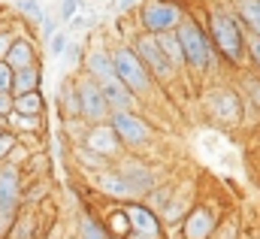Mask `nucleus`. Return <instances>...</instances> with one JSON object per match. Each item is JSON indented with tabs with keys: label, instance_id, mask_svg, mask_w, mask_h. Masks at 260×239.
Wrapping results in <instances>:
<instances>
[{
	"label": "nucleus",
	"instance_id": "obj_1",
	"mask_svg": "<svg viewBox=\"0 0 260 239\" xmlns=\"http://www.w3.org/2000/svg\"><path fill=\"white\" fill-rule=\"evenodd\" d=\"M206 34H209L212 49L227 61L230 67H242V64L248 61V55H245V27H242V21L236 18V12H230V9H224V6L209 9Z\"/></svg>",
	"mask_w": 260,
	"mask_h": 239
},
{
	"label": "nucleus",
	"instance_id": "obj_2",
	"mask_svg": "<svg viewBox=\"0 0 260 239\" xmlns=\"http://www.w3.org/2000/svg\"><path fill=\"white\" fill-rule=\"evenodd\" d=\"M176 37H179V43H182L188 70H194L197 76H206V73L212 70L215 55H218V52L212 49V43H209L206 27H203L197 18H191V15H182V21H179V27H176Z\"/></svg>",
	"mask_w": 260,
	"mask_h": 239
},
{
	"label": "nucleus",
	"instance_id": "obj_3",
	"mask_svg": "<svg viewBox=\"0 0 260 239\" xmlns=\"http://www.w3.org/2000/svg\"><path fill=\"white\" fill-rule=\"evenodd\" d=\"M112 64H115V73H118V79L127 85V91L139 100V97H145L148 91H151V76H148V70H145V64L139 61V55L133 52V46H115L112 52Z\"/></svg>",
	"mask_w": 260,
	"mask_h": 239
},
{
	"label": "nucleus",
	"instance_id": "obj_4",
	"mask_svg": "<svg viewBox=\"0 0 260 239\" xmlns=\"http://www.w3.org/2000/svg\"><path fill=\"white\" fill-rule=\"evenodd\" d=\"M133 52H136V55H139V61L145 64V70H148L151 82H160L164 88L176 82L179 70H176V67L167 61L164 49L157 46V37H151V34H142V31H139V37L133 40Z\"/></svg>",
	"mask_w": 260,
	"mask_h": 239
},
{
	"label": "nucleus",
	"instance_id": "obj_5",
	"mask_svg": "<svg viewBox=\"0 0 260 239\" xmlns=\"http://www.w3.org/2000/svg\"><path fill=\"white\" fill-rule=\"evenodd\" d=\"M182 21V9L173 0H145L139 6V31L160 37L167 31H176Z\"/></svg>",
	"mask_w": 260,
	"mask_h": 239
},
{
	"label": "nucleus",
	"instance_id": "obj_6",
	"mask_svg": "<svg viewBox=\"0 0 260 239\" xmlns=\"http://www.w3.org/2000/svg\"><path fill=\"white\" fill-rule=\"evenodd\" d=\"M73 82H76V94H79L82 121H85V124H103V121H109L112 109H109V103H106L100 85H97L88 73H79Z\"/></svg>",
	"mask_w": 260,
	"mask_h": 239
},
{
	"label": "nucleus",
	"instance_id": "obj_7",
	"mask_svg": "<svg viewBox=\"0 0 260 239\" xmlns=\"http://www.w3.org/2000/svg\"><path fill=\"white\" fill-rule=\"evenodd\" d=\"M206 112L209 118L224 124V127H233L242 121V94L230 85H218L206 94Z\"/></svg>",
	"mask_w": 260,
	"mask_h": 239
},
{
	"label": "nucleus",
	"instance_id": "obj_8",
	"mask_svg": "<svg viewBox=\"0 0 260 239\" xmlns=\"http://www.w3.org/2000/svg\"><path fill=\"white\" fill-rule=\"evenodd\" d=\"M109 124H112V130L118 133V139H121L124 148L139 152V148H145V145L151 142V124L142 118V115H136L133 109L112 112V115H109Z\"/></svg>",
	"mask_w": 260,
	"mask_h": 239
},
{
	"label": "nucleus",
	"instance_id": "obj_9",
	"mask_svg": "<svg viewBox=\"0 0 260 239\" xmlns=\"http://www.w3.org/2000/svg\"><path fill=\"white\" fill-rule=\"evenodd\" d=\"M76 145H85V148L103 155L106 161L124 158V145H121V139H118V133L112 130L109 121H103V124H85V133H82V139Z\"/></svg>",
	"mask_w": 260,
	"mask_h": 239
},
{
	"label": "nucleus",
	"instance_id": "obj_10",
	"mask_svg": "<svg viewBox=\"0 0 260 239\" xmlns=\"http://www.w3.org/2000/svg\"><path fill=\"white\" fill-rule=\"evenodd\" d=\"M115 170L121 173V179L130 185V191H133L136 197H148V194L157 188L154 170H151L148 164L136 161V158H118V167H115Z\"/></svg>",
	"mask_w": 260,
	"mask_h": 239
},
{
	"label": "nucleus",
	"instance_id": "obj_11",
	"mask_svg": "<svg viewBox=\"0 0 260 239\" xmlns=\"http://www.w3.org/2000/svg\"><path fill=\"white\" fill-rule=\"evenodd\" d=\"M215 230H218V215L206 203L188 209L185 218H182V236L185 239H209Z\"/></svg>",
	"mask_w": 260,
	"mask_h": 239
},
{
	"label": "nucleus",
	"instance_id": "obj_12",
	"mask_svg": "<svg viewBox=\"0 0 260 239\" xmlns=\"http://www.w3.org/2000/svg\"><path fill=\"white\" fill-rule=\"evenodd\" d=\"M124 209H127L133 233H139V236H145V239H164V221H160V215L154 209H148V206H142L136 200L124 203Z\"/></svg>",
	"mask_w": 260,
	"mask_h": 239
},
{
	"label": "nucleus",
	"instance_id": "obj_13",
	"mask_svg": "<svg viewBox=\"0 0 260 239\" xmlns=\"http://www.w3.org/2000/svg\"><path fill=\"white\" fill-rule=\"evenodd\" d=\"M94 188H97L103 197L115 200V203H130V200H136V194L130 191V185L121 179V173H118L115 167H109V170L97 173V176H94Z\"/></svg>",
	"mask_w": 260,
	"mask_h": 239
},
{
	"label": "nucleus",
	"instance_id": "obj_14",
	"mask_svg": "<svg viewBox=\"0 0 260 239\" xmlns=\"http://www.w3.org/2000/svg\"><path fill=\"white\" fill-rule=\"evenodd\" d=\"M82 73H88L97 85L118 79L115 64H112V55H109L106 49H88V52H85V61H82Z\"/></svg>",
	"mask_w": 260,
	"mask_h": 239
},
{
	"label": "nucleus",
	"instance_id": "obj_15",
	"mask_svg": "<svg viewBox=\"0 0 260 239\" xmlns=\"http://www.w3.org/2000/svg\"><path fill=\"white\" fill-rule=\"evenodd\" d=\"M3 61H6L12 70H24V67H34V64H40V49H37V43H34L27 34H21V31H18Z\"/></svg>",
	"mask_w": 260,
	"mask_h": 239
},
{
	"label": "nucleus",
	"instance_id": "obj_16",
	"mask_svg": "<svg viewBox=\"0 0 260 239\" xmlns=\"http://www.w3.org/2000/svg\"><path fill=\"white\" fill-rule=\"evenodd\" d=\"M40 224L43 221H40V209L37 206H18L6 239H40Z\"/></svg>",
	"mask_w": 260,
	"mask_h": 239
},
{
	"label": "nucleus",
	"instance_id": "obj_17",
	"mask_svg": "<svg viewBox=\"0 0 260 239\" xmlns=\"http://www.w3.org/2000/svg\"><path fill=\"white\" fill-rule=\"evenodd\" d=\"M100 91H103V97H106V103H109L112 112H124V109H133V106H136V97L127 91V85H124L121 79L103 82Z\"/></svg>",
	"mask_w": 260,
	"mask_h": 239
},
{
	"label": "nucleus",
	"instance_id": "obj_18",
	"mask_svg": "<svg viewBox=\"0 0 260 239\" xmlns=\"http://www.w3.org/2000/svg\"><path fill=\"white\" fill-rule=\"evenodd\" d=\"M58 106H61V118H64V124L82 121L79 94H76V82H73V79H64V82H61V88H58Z\"/></svg>",
	"mask_w": 260,
	"mask_h": 239
},
{
	"label": "nucleus",
	"instance_id": "obj_19",
	"mask_svg": "<svg viewBox=\"0 0 260 239\" xmlns=\"http://www.w3.org/2000/svg\"><path fill=\"white\" fill-rule=\"evenodd\" d=\"M103 227H106V233H109L112 239H127L130 233H133L124 203H118V206L106 209V215H103Z\"/></svg>",
	"mask_w": 260,
	"mask_h": 239
},
{
	"label": "nucleus",
	"instance_id": "obj_20",
	"mask_svg": "<svg viewBox=\"0 0 260 239\" xmlns=\"http://www.w3.org/2000/svg\"><path fill=\"white\" fill-rule=\"evenodd\" d=\"M40 88H43V64L15 70V76H12V97L27 94V91H40Z\"/></svg>",
	"mask_w": 260,
	"mask_h": 239
},
{
	"label": "nucleus",
	"instance_id": "obj_21",
	"mask_svg": "<svg viewBox=\"0 0 260 239\" xmlns=\"http://www.w3.org/2000/svg\"><path fill=\"white\" fill-rule=\"evenodd\" d=\"M6 130H12L15 136H21V133H46V115H21V112H9L6 118Z\"/></svg>",
	"mask_w": 260,
	"mask_h": 239
},
{
	"label": "nucleus",
	"instance_id": "obj_22",
	"mask_svg": "<svg viewBox=\"0 0 260 239\" xmlns=\"http://www.w3.org/2000/svg\"><path fill=\"white\" fill-rule=\"evenodd\" d=\"M73 161H76L79 170L94 173V176L112 167V161H106L103 155H97V152H91V148H85V145H73Z\"/></svg>",
	"mask_w": 260,
	"mask_h": 239
},
{
	"label": "nucleus",
	"instance_id": "obj_23",
	"mask_svg": "<svg viewBox=\"0 0 260 239\" xmlns=\"http://www.w3.org/2000/svg\"><path fill=\"white\" fill-rule=\"evenodd\" d=\"M12 112H21V115H46V94H43V88L40 91L18 94L15 103H12Z\"/></svg>",
	"mask_w": 260,
	"mask_h": 239
},
{
	"label": "nucleus",
	"instance_id": "obj_24",
	"mask_svg": "<svg viewBox=\"0 0 260 239\" xmlns=\"http://www.w3.org/2000/svg\"><path fill=\"white\" fill-rule=\"evenodd\" d=\"M157 46L164 49V55L167 61L182 73V70H188V64H185V52H182V43H179V37H176V31H167V34H160L157 37Z\"/></svg>",
	"mask_w": 260,
	"mask_h": 239
},
{
	"label": "nucleus",
	"instance_id": "obj_25",
	"mask_svg": "<svg viewBox=\"0 0 260 239\" xmlns=\"http://www.w3.org/2000/svg\"><path fill=\"white\" fill-rule=\"evenodd\" d=\"M236 18L248 34L260 37V0H236Z\"/></svg>",
	"mask_w": 260,
	"mask_h": 239
},
{
	"label": "nucleus",
	"instance_id": "obj_26",
	"mask_svg": "<svg viewBox=\"0 0 260 239\" xmlns=\"http://www.w3.org/2000/svg\"><path fill=\"white\" fill-rule=\"evenodd\" d=\"M79 239H109V233L100 218H94L91 212H82L79 215Z\"/></svg>",
	"mask_w": 260,
	"mask_h": 239
},
{
	"label": "nucleus",
	"instance_id": "obj_27",
	"mask_svg": "<svg viewBox=\"0 0 260 239\" xmlns=\"http://www.w3.org/2000/svg\"><path fill=\"white\" fill-rule=\"evenodd\" d=\"M18 206H21V200H6V197H0V239H6L9 227H12V218H15V212H18Z\"/></svg>",
	"mask_w": 260,
	"mask_h": 239
},
{
	"label": "nucleus",
	"instance_id": "obj_28",
	"mask_svg": "<svg viewBox=\"0 0 260 239\" xmlns=\"http://www.w3.org/2000/svg\"><path fill=\"white\" fill-rule=\"evenodd\" d=\"M15 9L30 21V24H40L46 18V9H43V0H15Z\"/></svg>",
	"mask_w": 260,
	"mask_h": 239
},
{
	"label": "nucleus",
	"instance_id": "obj_29",
	"mask_svg": "<svg viewBox=\"0 0 260 239\" xmlns=\"http://www.w3.org/2000/svg\"><path fill=\"white\" fill-rule=\"evenodd\" d=\"M242 97H248V103L260 112V76L257 73L242 76Z\"/></svg>",
	"mask_w": 260,
	"mask_h": 239
},
{
	"label": "nucleus",
	"instance_id": "obj_30",
	"mask_svg": "<svg viewBox=\"0 0 260 239\" xmlns=\"http://www.w3.org/2000/svg\"><path fill=\"white\" fill-rule=\"evenodd\" d=\"M145 200H148L145 206H148V209H154V212L160 215V212H164V209L170 206V200H173V191H170V188H160V185H157V188H154V191H151V194H148Z\"/></svg>",
	"mask_w": 260,
	"mask_h": 239
},
{
	"label": "nucleus",
	"instance_id": "obj_31",
	"mask_svg": "<svg viewBox=\"0 0 260 239\" xmlns=\"http://www.w3.org/2000/svg\"><path fill=\"white\" fill-rule=\"evenodd\" d=\"M85 9V0H58V21L67 24L70 18H76Z\"/></svg>",
	"mask_w": 260,
	"mask_h": 239
},
{
	"label": "nucleus",
	"instance_id": "obj_32",
	"mask_svg": "<svg viewBox=\"0 0 260 239\" xmlns=\"http://www.w3.org/2000/svg\"><path fill=\"white\" fill-rule=\"evenodd\" d=\"M67 46H70V34H67V31H58L52 40H46V52H49L52 58H61L67 52Z\"/></svg>",
	"mask_w": 260,
	"mask_h": 239
},
{
	"label": "nucleus",
	"instance_id": "obj_33",
	"mask_svg": "<svg viewBox=\"0 0 260 239\" xmlns=\"http://www.w3.org/2000/svg\"><path fill=\"white\" fill-rule=\"evenodd\" d=\"M245 55H248V64L254 67V73L260 76V37L245 34Z\"/></svg>",
	"mask_w": 260,
	"mask_h": 239
},
{
	"label": "nucleus",
	"instance_id": "obj_34",
	"mask_svg": "<svg viewBox=\"0 0 260 239\" xmlns=\"http://www.w3.org/2000/svg\"><path fill=\"white\" fill-rule=\"evenodd\" d=\"M61 61H64L67 67H82V61H85V49H82V43H76V40H70V46H67V52L61 55Z\"/></svg>",
	"mask_w": 260,
	"mask_h": 239
},
{
	"label": "nucleus",
	"instance_id": "obj_35",
	"mask_svg": "<svg viewBox=\"0 0 260 239\" xmlns=\"http://www.w3.org/2000/svg\"><path fill=\"white\" fill-rule=\"evenodd\" d=\"M15 142H18V136H15L12 130H3V133H0V164H6V158H9V152L15 148Z\"/></svg>",
	"mask_w": 260,
	"mask_h": 239
},
{
	"label": "nucleus",
	"instance_id": "obj_36",
	"mask_svg": "<svg viewBox=\"0 0 260 239\" xmlns=\"http://www.w3.org/2000/svg\"><path fill=\"white\" fill-rule=\"evenodd\" d=\"M67 24H70V31H88V27H94V24H97V15H94V12H91V15L79 12V15H76V18H70Z\"/></svg>",
	"mask_w": 260,
	"mask_h": 239
},
{
	"label": "nucleus",
	"instance_id": "obj_37",
	"mask_svg": "<svg viewBox=\"0 0 260 239\" xmlns=\"http://www.w3.org/2000/svg\"><path fill=\"white\" fill-rule=\"evenodd\" d=\"M37 27H40V37H43V40H52V37L61 31V27H58V18H55V15H49V12H46V18H43Z\"/></svg>",
	"mask_w": 260,
	"mask_h": 239
},
{
	"label": "nucleus",
	"instance_id": "obj_38",
	"mask_svg": "<svg viewBox=\"0 0 260 239\" xmlns=\"http://www.w3.org/2000/svg\"><path fill=\"white\" fill-rule=\"evenodd\" d=\"M15 27H6V24H0V61L6 58V52H9V46H12V40H15Z\"/></svg>",
	"mask_w": 260,
	"mask_h": 239
},
{
	"label": "nucleus",
	"instance_id": "obj_39",
	"mask_svg": "<svg viewBox=\"0 0 260 239\" xmlns=\"http://www.w3.org/2000/svg\"><path fill=\"white\" fill-rule=\"evenodd\" d=\"M12 76H15V70L6 61H0V91H9L12 94Z\"/></svg>",
	"mask_w": 260,
	"mask_h": 239
},
{
	"label": "nucleus",
	"instance_id": "obj_40",
	"mask_svg": "<svg viewBox=\"0 0 260 239\" xmlns=\"http://www.w3.org/2000/svg\"><path fill=\"white\" fill-rule=\"evenodd\" d=\"M12 103H15V97H12L9 91H0V121L12 112Z\"/></svg>",
	"mask_w": 260,
	"mask_h": 239
},
{
	"label": "nucleus",
	"instance_id": "obj_41",
	"mask_svg": "<svg viewBox=\"0 0 260 239\" xmlns=\"http://www.w3.org/2000/svg\"><path fill=\"white\" fill-rule=\"evenodd\" d=\"M139 3H142V0H115V9H118V12H130V9L139 6Z\"/></svg>",
	"mask_w": 260,
	"mask_h": 239
},
{
	"label": "nucleus",
	"instance_id": "obj_42",
	"mask_svg": "<svg viewBox=\"0 0 260 239\" xmlns=\"http://www.w3.org/2000/svg\"><path fill=\"white\" fill-rule=\"evenodd\" d=\"M3 130H6V124H3V121H0V133H3Z\"/></svg>",
	"mask_w": 260,
	"mask_h": 239
},
{
	"label": "nucleus",
	"instance_id": "obj_43",
	"mask_svg": "<svg viewBox=\"0 0 260 239\" xmlns=\"http://www.w3.org/2000/svg\"><path fill=\"white\" fill-rule=\"evenodd\" d=\"M109 239H112V236H109Z\"/></svg>",
	"mask_w": 260,
	"mask_h": 239
}]
</instances>
